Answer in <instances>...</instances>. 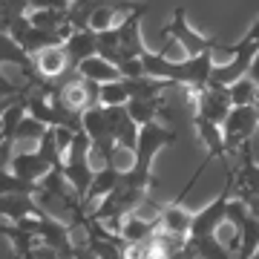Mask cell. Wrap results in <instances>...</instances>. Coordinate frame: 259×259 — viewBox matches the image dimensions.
Wrapping results in <instances>:
<instances>
[{
    "label": "cell",
    "instance_id": "6da1fadb",
    "mask_svg": "<svg viewBox=\"0 0 259 259\" xmlns=\"http://www.w3.org/2000/svg\"><path fill=\"white\" fill-rule=\"evenodd\" d=\"M144 72L153 78H164L173 81L179 87H193V90H204L210 83V72H213V49L202 52V55H187L185 61H170L161 52H144Z\"/></svg>",
    "mask_w": 259,
    "mask_h": 259
},
{
    "label": "cell",
    "instance_id": "7a4b0ae2",
    "mask_svg": "<svg viewBox=\"0 0 259 259\" xmlns=\"http://www.w3.org/2000/svg\"><path fill=\"white\" fill-rule=\"evenodd\" d=\"M90 156H93V141L87 136V130H78L72 144H69V150H66V156H64V173H66V179H69L72 190L81 196V202L87 199L90 185H93V179H95Z\"/></svg>",
    "mask_w": 259,
    "mask_h": 259
},
{
    "label": "cell",
    "instance_id": "3957f363",
    "mask_svg": "<svg viewBox=\"0 0 259 259\" xmlns=\"http://www.w3.org/2000/svg\"><path fill=\"white\" fill-rule=\"evenodd\" d=\"M233 187H236V170L228 167V179H225L222 193L216 196L213 202H207L202 210L193 213V222H190V236L187 239H196V236H213L219 233L225 222H228V204L233 199Z\"/></svg>",
    "mask_w": 259,
    "mask_h": 259
},
{
    "label": "cell",
    "instance_id": "277c9868",
    "mask_svg": "<svg viewBox=\"0 0 259 259\" xmlns=\"http://www.w3.org/2000/svg\"><path fill=\"white\" fill-rule=\"evenodd\" d=\"M256 130H259V107H250V104L233 107V110L228 112V118L222 121L228 156H236L242 150V144H248V141L253 139Z\"/></svg>",
    "mask_w": 259,
    "mask_h": 259
},
{
    "label": "cell",
    "instance_id": "5b68a950",
    "mask_svg": "<svg viewBox=\"0 0 259 259\" xmlns=\"http://www.w3.org/2000/svg\"><path fill=\"white\" fill-rule=\"evenodd\" d=\"M161 37H173L187 55H202V52H207V49H213V52L219 49V40L199 35V32L187 23V9L185 6H176V9H173V20L161 29Z\"/></svg>",
    "mask_w": 259,
    "mask_h": 259
},
{
    "label": "cell",
    "instance_id": "8992f818",
    "mask_svg": "<svg viewBox=\"0 0 259 259\" xmlns=\"http://www.w3.org/2000/svg\"><path fill=\"white\" fill-rule=\"evenodd\" d=\"M176 141H179L176 130H167V127H161L158 121H150V124H144V127L139 130V144H136L133 164L153 170V158H156L164 147L176 144Z\"/></svg>",
    "mask_w": 259,
    "mask_h": 259
},
{
    "label": "cell",
    "instance_id": "52a82bcc",
    "mask_svg": "<svg viewBox=\"0 0 259 259\" xmlns=\"http://www.w3.org/2000/svg\"><path fill=\"white\" fill-rule=\"evenodd\" d=\"M35 61V75L26 78V83H35V81H58L64 72H78L72 64H69V55H66V47L64 44H55V47H47L32 55Z\"/></svg>",
    "mask_w": 259,
    "mask_h": 259
},
{
    "label": "cell",
    "instance_id": "ba28073f",
    "mask_svg": "<svg viewBox=\"0 0 259 259\" xmlns=\"http://www.w3.org/2000/svg\"><path fill=\"white\" fill-rule=\"evenodd\" d=\"M193 110H196V115H204V118L222 124V121L228 118V112L233 110L231 87H222V83H207V87L199 90V95H196Z\"/></svg>",
    "mask_w": 259,
    "mask_h": 259
},
{
    "label": "cell",
    "instance_id": "9c48e42d",
    "mask_svg": "<svg viewBox=\"0 0 259 259\" xmlns=\"http://www.w3.org/2000/svg\"><path fill=\"white\" fill-rule=\"evenodd\" d=\"M193 127L199 133V139H202L204 150H207V158H228V147H225V133H222V124H216V121L204 118V115H193Z\"/></svg>",
    "mask_w": 259,
    "mask_h": 259
},
{
    "label": "cell",
    "instance_id": "30bf717a",
    "mask_svg": "<svg viewBox=\"0 0 259 259\" xmlns=\"http://www.w3.org/2000/svg\"><path fill=\"white\" fill-rule=\"evenodd\" d=\"M9 170L15 173V176L26 179V182H40V179L47 176L49 170H52V164H49L47 158H44V153L40 150H35V153H15L9 161Z\"/></svg>",
    "mask_w": 259,
    "mask_h": 259
},
{
    "label": "cell",
    "instance_id": "8fae6325",
    "mask_svg": "<svg viewBox=\"0 0 259 259\" xmlns=\"http://www.w3.org/2000/svg\"><path fill=\"white\" fill-rule=\"evenodd\" d=\"M242 164L236 170V187H233V196L239 199H248V196H259V164L256 158L250 156V147L242 144Z\"/></svg>",
    "mask_w": 259,
    "mask_h": 259
},
{
    "label": "cell",
    "instance_id": "7c38bea8",
    "mask_svg": "<svg viewBox=\"0 0 259 259\" xmlns=\"http://www.w3.org/2000/svg\"><path fill=\"white\" fill-rule=\"evenodd\" d=\"M44 207L37 204V199L32 193H6L0 196V216L3 219H12V222H20L26 216H40Z\"/></svg>",
    "mask_w": 259,
    "mask_h": 259
},
{
    "label": "cell",
    "instance_id": "4fadbf2b",
    "mask_svg": "<svg viewBox=\"0 0 259 259\" xmlns=\"http://www.w3.org/2000/svg\"><path fill=\"white\" fill-rule=\"evenodd\" d=\"M121 173H124V170H118L115 164H101V170H95V179H93V185H90V193H87V199H83L87 213H90L93 204H98L104 196H110L112 190H115Z\"/></svg>",
    "mask_w": 259,
    "mask_h": 259
},
{
    "label": "cell",
    "instance_id": "5bb4252c",
    "mask_svg": "<svg viewBox=\"0 0 259 259\" xmlns=\"http://www.w3.org/2000/svg\"><path fill=\"white\" fill-rule=\"evenodd\" d=\"M66 47V55H69V64L78 69L83 58H93L98 55V32L95 29H75L72 37L64 44Z\"/></svg>",
    "mask_w": 259,
    "mask_h": 259
},
{
    "label": "cell",
    "instance_id": "9a60e30c",
    "mask_svg": "<svg viewBox=\"0 0 259 259\" xmlns=\"http://www.w3.org/2000/svg\"><path fill=\"white\" fill-rule=\"evenodd\" d=\"M0 64L20 66L26 78H32V75H35V61H32V55L20 47V44L9 35V32H6V29H0Z\"/></svg>",
    "mask_w": 259,
    "mask_h": 259
},
{
    "label": "cell",
    "instance_id": "2e32d148",
    "mask_svg": "<svg viewBox=\"0 0 259 259\" xmlns=\"http://www.w3.org/2000/svg\"><path fill=\"white\" fill-rule=\"evenodd\" d=\"M233 231H236V236H239L236 259H253V253H256V248H259V219L248 210L245 216H242V222L233 225Z\"/></svg>",
    "mask_w": 259,
    "mask_h": 259
},
{
    "label": "cell",
    "instance_id": "e0dca14e",
    "mask_svg": "<svg viewBox=\"0 0 259 259\" xmlns=\"http://www.w3.org/2000/svg\"><path fill=\"white\" fill-rule=\"evenodd\" d=\"M78 75H83V78H90V81H95V83H110V81L124 78L118 66L112 64V61H107L104 55L83 58L81 64H78Z\"/></svg>",
    "mask_w": 259,
    "mask_h": 259
},
{
    "label": "cell",
    "instance_id": "ac0fdd59",
    "mask_svg": "<svg viewBox=\"0 0 259 259\" xmlns=\"http://www.w3.org/2000/svg\"><path fill=\"white\" fill-rule=\"evenodd\" d=\"M158 216V213H156ZM156 216L153 219H141L139 210L124 216V225H121V239L127 242V245H139V242L150 239L153 231H156Z\"/></svg>",
    "mask_w": 259,
    "mask_h": 259
},
{
    "label": "cell",
    "instance_id": "d6986e66",
    "mask_svg": "<svg viewBox=\"0 0 259 259\" xmlns=\"http://www.w3.org/2000/svg\"><path fill=\"white\" fill-rule=\"evenodd\" d=\"M161 104H164L161 95H153V98H130V101H127V112H130V118L136 121L139 127H144V124H150V121L158 118Z\"/></svg>",
    "mask_w": 259,
    "mask_h": 259
},
{
    "label": "cell",
    "instance_id": "ffe728a7",
    "mask_svg": "<svg viewBox=\"0 0 259 259\" xmlns=\"http://www.w3.org/2000/svg\"><path fill=\"white\" fill-rule=\"evenodd\" d=\"M0 236H6V239L12 242V248H15V259H23L29 253V250L35 248L37 236L29 228H23V225H0Z\"/></svg>",
    "mask_w": 259,
    "mask_h": 259
},
{
    "label": "cell",
    "instance_id": "44dd1931",
    "mask_svg": "<svg viewBox=\"0 0 259 259\" xmlns=\"http://www.w3.org/2000/svg\"><path fill=\"white\" fill-rule=\"evenodd\" d=\"M18 44L26 49L29 55H35V52H40V49L55 47V44H64V40H61L58 32H49V29H40V26H32V23H29V29L20 35Z\"/></svg>",
    "mask_w": 259,
    "mask_h": 259
},
{
    "label": "cell",
    "instance_id": "7402d4cb",
    "mask_svg": "<svg viewBox=\"0 0 259 259\" xmlns=\"http://www.w3.org/2000/svg\"><path fill=\"white\" fill-rule=\"evenodd\" d=\"M49 130V124H44V121H37L35 115H23V118L18 121V127H15V133H12L6 141H12V144H18V141H40L44 139V133Z\"/></svg>",
    "mask_w": 259,
    "mask_h": 259
},
{
    "label": "cell",
    "instance_id": "603a6c76",
    "mask_svg": "<svg viewBox=\"0 0 259 259\" xmlns=\"http://www.w3.org/2000/svg\"><path fill=\"white\" fill-rule=\"evenodd\" d=\"M231 101H233V107H242V104L259 107V83L250 81L248 75L239 78V81H233L231 83Z\"/></svg>",
    "mask_w": 259,
    "mask_h": 259
},
{
    "label": "cell",
    "instance_id": "cb8c5ba5",
    "mask_svg": "<svg viewBox=\"0 0 259 259\" xmlns=\"http://www.w3.org/2000/svg\"><path fill=\"white\" fill-rule=\"evenodd\" d=\"M32 26H40V29H49V32H58L64 26L66 20V9H29L26 12Z\"/></svg>",
    "mask_w": 259,
    "mask_h": 259
},
{
    "label": "cell",
    "instance_id": "d4e9b609",
    "mask_svg": "<svg viewBox=\"0 0 259 259\" xmlns=\"http://www.w3.org/2000/svg\"><path fill=\"white\" fill-rule=\"evenodd\" d=\"M190 242H193L199 259H231V248H225L216 233L213 236H196Z\"/></svg>",
    "mask_w": 259,
    "mask_h": 259
},
{
    "label": "cell",
    "instance_id": "484cf974",
    "mask_svg": "<svg viewBox=\"0 0 259 259\" xmlns=\"http://www.w3.org/2000/svg\"><path fill=\"white\" fill-rule=\"evenodd\" d=\"M6 193H37V185L35 182H26V179L15 176L9 167H0V196Z\"/></svg>",
    "mask_w": 259,
    "mask_h": 259
},
{
    "label": "cell",
    "instance_id": "4316f807",
    "mask_svg": "<svg viewBox=\"0 0 259 259\" xmlns=\"http://www.w3.org/2000/svg\"><path fill=\"white\" fill-rule=\"evenodd\" d=\"M127 101H130V93L124 78L101 83V107H127Z\"/></svg>",
    "mask_w": 259,
    "mask_h": 259
},
{
    "label": "cell",
    "instance_id": "83f0119b",
    "mask_svg": "<svg viewBox=\"0 0 259 259\" xmlns=\"http://www.w3.org/2000/svg\"><path fill=\"white\" fill-rule=\"evenodd\" d=\"M29 12V0H0V29H6Z\"/></svg>",
    "mask_w": 259,
    "mask_h": 259
},
{
    "label": "cell",
    "instance_id": "f1b7e54d",
    "mask_svg": "<svg viewBox=\"0 0 259 259\" xmlns=\"http://www.w3.org/2000/svg\"><path fill=\"white\" fill-rule=\"evenodd\" d=\"M118 69H121L124 78H141V75H147L144 72V61H141V58H127V61H121Z\"/></svg>",
    "mask_w": 259,
    "mask_h": 259
},
{
    "label": "cell",
    "instance_id": "f546056e",
    "mask_svg": "<svg viewBox=\"0 0 259 259\" xmlns=\"http://www.w3.org/2000/svg\"><path fill=\"white\" fill-rule=\"evenodd\" d=\"M72 0H29V9H69Z\"/></svg>",
    "mask_w": 259,
    "mask_h": 259
},
{
    "label": "cell",
    "instance_id": "4dcf8cb0",
    "mask_svg": "<svg viewBox=\"0 0 259 259\" xmlns=\"http://www.w3.org/2000/svg\"><path fill=\"white\" fill-rule=\"evenodd\" d=\"M20 90H23V87H15L6 75L0 72V98H12V95H18Z\"/></svg>",
    "mask_w": 259,
    "mask_h": 259
},
{
    "label": "cell",
    "instance_id": "1f68e13d",
    "mask_svg": "<svg viewBox=\"0 0 259 259\" xmlns=\"http://www.w3.org/2000/svg\"><path fill=\"white\" fill-rule=\"evenodd\" d=\"M248 78H250V81H256V83H259V52H256V55H253V61H250Z\"/></svg>",
    "mask_w": 259,
    "mask_h": 259
},
{
    "label": "cell",
    "instance_id": "d6a6232c",
    "mask_svg": "<svg viewBox=\"0 0 259 259\" xmlns=\"http://www.w3.org/2000/svg\"><path fill=\"white\" fill-rule=\"evenodd\" d=\"M248 147H250V156L256 158V164H259V130L253 133V139L248 141Z\"/></svg>",
    "mask_w": 259,
    "mask_h": 259
},
{
    "label": "cell",
    "instance_id": "836d02e7",
    "mask_svg": "<svg viewBox=\"0 0 259 259\" xmlns=\"http://www.w3.org/2000/svg\"><path fill=\"white\" fill-rule=\"evenodd\" d=\"M245 37H248V40H256V44H259V18L250 23V29H248V35H245Z\"/></svg>",
    "mask_w": 259,
    "mask_h": 259
},
{
    "label": "cell",
    "instance_id": "e575fe53",
    "mask_svg": "<svg viewBox=\"0 0 259 259\" xmlns=\"http://www.w3.org/2000/svg\"><path fill=\"white\" fill-rule=\"evenodd\" d=\"M3 141H6V133H3V127H0V147H3Z\"/></svg>",
    "mask_w": 259,
    "mask_h": 259
}]
</instances>
